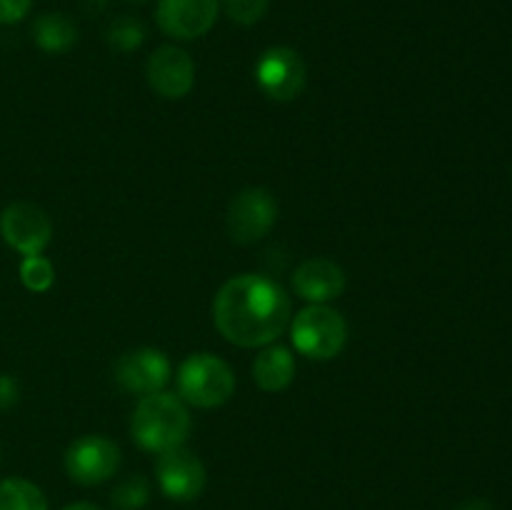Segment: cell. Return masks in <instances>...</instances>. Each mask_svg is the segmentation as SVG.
I'll return each mask as SVG.
<instances>
[{"instance_id": "obj_1", "label": "cell", "mask_w": 512, "mask_h": 510, "mask_svg": "<svg viewBox=\"0 0 512 510\" xmlns=\"http://www.w3.org/2000/svg\"><path fill=\"white\" fill-rule=\"evenodd\" d=\"M293 303L280 283L268 275L243 273L218 290L213 303L215 328L240 348H263L290 325Z\"/></svg>"}, {"instance_id": "obj_2", "label": "cell", "mask_w": 512, "mask_h": 510, "mask_svg": "<svg viewBox=\"0 0 512 510\" xmlns=\"http://www.w3.org/2000/svg\"><path fill=\"white\" fill-rule=\"evenodd\" d=\"M130 433L135 443L150 453L180 448L190 435V413L183 400L173 393L143 395L133 410Z\"/></svg>"}, {"instance_id": "obj_3", "label": "cell", "mask_w": 512, "mask_h": 510, "mask_svg": "<svg viewBox=\"0 0 512 510\" xmlns=\"http://www.w3.org/2000/svg\"><path fill=\"white\" fill-rule=\"evenodd\" d=\"M235 393V375L223 358L195 353L178 368V395L195 408H218Z\"/></svg>"}, {"instance_id": "obj_4", "label": "cell", "mask_w": 512, "mask_h": 510, "mask_svg": "<svg viewBox=\"0 0 512 510\" xmlns=\"http://www.w3.org/2000/svg\"><path fill=\"white\" fill-rule=\"evenodd\" d=\"M295 350L310 360H330L348 343V323L330 305H308L290 325Z\"/></svg>"}, {"instance_id": "obj_5", "label": "cell", "mask_w": 512, "mask_h": 510, "mask_svg": "<svg viewBox=\"0 0 512 510\" xmlns=\"http://www.w3.org/2000/svg\"><path fill=\"white\" fill-rule=\"evenodd\" d=\"M278 220V200L265 188H245L228 205V233L235 243L250 245L270 233Z\"/></svg>"}, {"instance_id": "obj_6", "label": "cell", "mask_w": 512, "mask_h": 510, "mask_svg": "<svg viewBox=\"0 0 512 510\" xmlns=\"http://www.w3.org/2000/svg\"><path fill=\"white\" fill-rule=\"evenodd\" d=\"M120 468V448L105 435H83L65 450V470L78 485H98Z\"/></svg>"}, {"instance_id": "obj_7", "label": "cell", "mask_w": 512, "mask_h": 510, "mask_svg": "<svg viewBox=\"0 0 512 510\" xmlns=\"http://www.w3.org/2000/svg\"><path fill=\"white\" fill-rule=\"evenodd\" d=\"M255 80L268 98L288 103L305 88V63L293 48H268L255 65Z\"/></svg>"}, {"instance_id": "obj_8", "label": "cell", "mask_w": 512, "mask_h": 510, "mask_svg": "<svg viewBox=\"0 0 512 510\" xmlns=\"http://www.w3.org/2000/svg\"><path fill=\"white\" fill-rule=\"evenodd\" d=\"M170 373H173V365H170L168 355L158 348L128 350L115 363V380L120 383V388L140 395V398L160 393L170 383Z\"/></svg>"}, {"instance_id": "obj_9", "label": "cell", "mask_w": 512, "mask_h": 510, "mask_svg": "<svg viewBox=\"0 0 512 510\" xmlns=\"http://www.w3.org/2000/svg\"><path fill=\"white\" fill-rule=\"evenodd\" d=\"M0 233L20 255H40L50 243L53 225L43 208L33 203H13L0 213Z\"/></svg>"}, {"instance_id": "obj_10", "label": "cell", "mask_w": 512, "mask_h": 510, "mask_svg": "<svg viewBox=\"0 0 512 510\" xmlns=\"http://www.w3.org/2000/svg\"><path fill=\"white\" fill-rule=\"evenodd\" d=\"M155 475H158L160 490L170 500L188 503L195 500L205 488V468L198 455L188 448H173L158 455L155 463Z\"/></svg>"}, {"instance_id": "obj_11", "label": "cell", "mask_w": 512, "mask_h": 510, "mask_svg": "<svg viewBox=\"0 0 512 510\" xmlns=\"http://www.w3.org/2000/svg\"><path fill=\"white\" fill-rule=\"evenodd\" d=\"M220 0H158L155 20L165 35L175 40H195L218 20Z\"/></svg>"}, {"instance_id": "obj_12", "label": "cell", "mask_w": 512, "mask_h": 510, "mask_svg": "<svg viewBox=\"0 0 512 510\" xmlns=\"http://www.w3.org/2000/svg\"><path fill=\"white\" fill-rule=\"evenodd\" d=\"M148 83L163 98H185L195 83L193 58L183 48L160 45L148 58Z\"/></svg>"}, {"instance_id": "obj_13", "label": "cell", "mask_w": 512, "mask_h": 510, "mask_svg": "<svg viewBox=\"0 0 512 510\" xmlns=\"http://www.w3.org/2000/svg\"><path fill=\"white\" fill-rule=\"evenodd\" d=\"M295 293L313 305H325L335 300L345 290V273L335 260L310 258L295 268L293 275Z\"/></svg>"}, {"instance_id": "obj_14", "label": "cell", "mask_w": 512, "mask_h": 510, "mask_svg": "<svg viewBox=\"0 0 512 510\" xmlns=\"http://www.w3.org/2000/svg\"><path fill=\"white\" fill-rule=\"evenodd\" d=\"M295 378V358L285 345H268L253 363V380L265 393H280Z\"/></svg>"}, {"instance_id": "obj_15", "label": "cell", "mask_w": 512, "mask_h": 510, "mask_svg": "<svg viewBox=\"0 0 512 510\" xmlns=\"http://www.w3.org/2000/svg\"><path fill=\"white\" fill-rule=\"evenodd\" d=\"M33 40L45 53H68L78 43V28L63 13H45L33 23Z\"/></svg>"}, {"instance_id": "obj_16", "label": "cell", "mask_w": 512, "mask_h": 510, "mask_svg": "<svg viewBox=\"0 0 512 510\" xmlns=\"http://www.w3.org/2000/svg\"><path fill=\"white\" fill-rule=\"evenodd\" d=\"M0 510H48L43 490L25 478L0 480Z\"/></svg>"}, {"instance_id": "obj_17", "label": "cell", "mask_w": 512, "mask_h": 510, "mask_svg": "<svg viewBox=\"0 0 512 510\" xmlns=\"http://www.w3.org/2000/svg\"><path fill=\"white\" fill-rule=\"evenodd\" d=\"M110 500L118 510H140L150 500L148 480L143 475H130V478L120 480Z\"/></svg>"}, {"instance_id": "obj_18", "label": "cell", "mask_w": 512, "mask_h": 510, "mask_svg": "<svg viewBox=\"0 0 512 510\" xmlns=\"http://www.w3.org/2000/svg\"><path fill=\"white\" fill-rule=\"evenodd\" d=\"M20 280L33 293H43L55 280L53 263L48 258H43V255H25L23 263H20Z\"/></svg>"}, {"instance_id": "obj_19", "label": "cell", "mask_w": 512, "mask_h": 510, "mask_svg": "<svg viewBox=\"0 0 512 510\" xmlns=\"http://www.w3.org/2000/svg\"><path fill=\"white\" fill-rule=\"evenodd\" d=\"M143 40H145V28L143 23L135 18H118L108 28L110 48L123 50V53H130V50L140 48Z\"/></svg>"}, {"instance_id": "obj_20", "label": "cell", "mask_w": 512, "mask_h": 510, "mask_svg": "<svg viewBox=\"0 0 512 510\" xmlns=\"http://www.w3.org/2000/svg\"><path fill=\"white\" fill-rule=\"evenodd\" d=\"M223 8L230 20L240 25H255L265 18L270 0H223Z\"/></svg>"}, {"instance_id": "obj_21", "label": "cell", "mask_w": 512, "mask_h": 510, "mask_svg": "<svg viewBox=\"0 0 512 510\" xmlns=\"http://www.w3.org/2000/svg\"><path fill=\"white\" fill-rule=\"evenodd\" d=\"M33 0H0V25L20 23L30 13Z\"/></svg>"}, {"instance_id": "obj_22", "label": "cell", "mask_w": 512, "mask_h": 510, "mask_svg": "<svg viewBox=\"0 0 512 510\" xmlns=\"http://www.w3.org/2000/svg\"><path fill=\"white\" fill-rule=\"evenodd\" d=\"M20 398V385L13 375L0 373V413L8 408H13Z\"/></svg>"}, {"instance_id": "obj_23", "label": "cell", "mask_w": 512, "mask_h": 510, "mask_svg": "<svg viewBox=\"0 0 512 510\" xmlns=\"http://www.w3.org/2000/svg\"><path fill=\"white\" fill-rule=\"evenodd\" d=\"M458 510H493V508H490V503H485V500H468V503L460 505Z\"/></svg>"}, {"instance_id": "obj_24", "label": "cell", "mask_w": 512, "mask_h": 510, "mask_svg": "<svg viewBox=\"0 0 512 510\" xmlns=\"http://www.w3.org/2000/svg\"><path fill=\"white\" fill-rule=\"evenodd\" d=\"M63 510H100V508H95L93 503H73V505H68V508H63Z\"/></svg>"}]
</instances>
